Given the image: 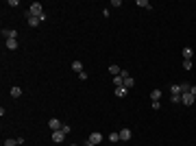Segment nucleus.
<instances>
[{"label":"nucleus","mask_w":196,"mask_h":146,"mask_svg":"<svg viewBox=\"0 0 196 146\" xmlns=\"http://www.w3.org/2000/svg\"><path fill=\"white\" fill-rule=\"evenodd\" d=\"M85 146H96V144H92V142H87V144H85Z\"/></svg>","instance_id":"nucleus-27"},{"label":"nucleus","mask_w":196,"mask_h":146,"mask_svg":"<svg viewBox=\"0 0 196 146\" xmlns=\"http://www.w3.org/2000/svg\"><path fill=\"white\" fill-rule=\"evenodd\" d=\"M151 98H153V101H159V98H161V89H153V92H151Z\"/></svg>","instance_id":"nucleus-14"},{"label":"nucleus","mask_w":196,"mask_h":146,"mask_svg":"<svg viewBox=\"0 0 196 146\" xmlns=\"http://www.w3.org/2000/svg\"><path fill=\"white\" fill-rule=\"evenodd\" d=\"M79 79H81V81H85V79H87V72H85V70H83V72H79Z\"/></svg>","instance_id":"nucleus-23"},{"label":"nucleus","mask_w":196,"mask_h":146,"mask_svg":"<svg viewBox=\"0 0 196 146\" xmlns=\"http://www.w3.org/2000/svg\"><path fill=\"white\" fill-rule=\"evenodd\" d=\"M127 92H129V89H127L124 85H120V87H116V96H118V98H124V96H127Z\"/></svg>","instance_id":"nucleus-8"},{"label":"nucleus","mask_w":196,"mask_h":146,"mask_svg":"<svg viewBox=\"0 0 196 146\" xmlns=\"http://www.w3.org/2000/svg\"><path fill=\"white\" fill-rule=\"evenodd\" d=\"M190 92H192V96H194V101H196V87H192Z\"/></svg>","instance_id":"nucleus-26"},{"label":"nucleus","mask_w":196,"mask_h":146,"mask_svg":"<svg viewBox=\"0 0 196 146\" xmlns=\"http://www.w3.org/2000/svg\"><path fill=\"white\" fill-rule=\"evenodd\" d=\"M63 140H65V133H63V131H53V142L61 144Z\"/></svg>","instance_id":"nucleus-5"},{"label":"nucleus","mask_w":196,"mask_h":146,"mask_svg":"<svg viewBox=\"0 0 196 146\" xmlns=\"http://www.w3.org/2000/svg\"><path fill=\"white\" fill-rule=\"evenodd\" d=\"M133 85H135V79H133V77H129V74H127V77H124V87H127V89H131V87H133Z\"/></svg>","instance_id":"nucleus-9"},{"label":"nucleus","mask_w":196,"mask_h":146,"mask_svg":"<svg viewBox=\"0 0 196 146\" xmlns=\"http://www.w3.org/2000/svg\"><path fill=\"white\" fill-rule=\"evenodd\" d=\"M131 137H133L131 129H120V140H124V142H129Z\"/></svg>","instance_id":"nucleus-6"},{"label":"nucleus","mask_w":196,"mask_h":146,"mask_svg":"<svg viewBox=\"0 0 196 146\" xmlns=\"http://www.w3.org/2000/svg\"><path fill=\"white\" fill-rule=\"evenodd\" d=\"M159 107H161V103H159V101H153V109H155V111H157V109H159Z\"/></svg>","instance_id":"nucleus-24"},{"label":"nucleus","mask_w":196,"mask_h":146,"mask_svg":"<svg viewBox=\"0 0 196 146\" xmlns=\"http://www.w3.org/2000/svg\"><path fill=\"white\" fill-rule=\"evenodd\" d=\"M170 101H172V103H179V101H181V94H172V96H170Z\"/></svg>","instance_id":"nucleus-21"},{"label":"nucleus","mask_w":196,"mask_h":146,"mask_svg":"<svg viewBox=\"0 0 196 146\" xmlns=\"http://www.w3.org/2000/svg\"><path fill=\"white\" fill-rule=\"evenodd\" d=\"M72 70H74L76 74H79V72H83V63H81V61H74V63H72Z\"/></svg>","instance_id":"nucleus-12"},{"label":"nucleus","mask_w":196,"mask_h":146,"mask_svg":"<svg viewBox=\"0 0 196 146\" xmlns=\"http://www.w3.org/2000/svg\"><path fill=\"white\" fill-rule=\"evenodd\" d=\"M48 127H50L53 131H61V127H63V124L59 122L57 118H50V120H48Z\"/></svg>","instance_id":"nucleus-3"},{"label":"nucleus","mask_w":196,"mask_h":146,"mask_svg":"<svg viewBox=\"0 0 196 146\" xmlns=\"http://www.w3.org/2000/svg\"><path fill=\"white\" fill-rule=\"evenodd\" d=\"M72 146H76V144H72Z\"/></svg>","instance_id":"nucleus-28"},{"label":"nucleus","mask_w":196,"mask_h":146,"mask_svg":"<svg viewBox=\"0 0 196 146\" xmlns=\"http://www.w3.org/2000/svg\"><path fill=\"white\" fill-rule=\"evenodd\" d=\"M137 7H144V9H153L148 0H137Z\"/></svg>","instance_id":"nucleus-16"},{"label":"nucleus","mask_w":196,"mask_h":146,"mask_svg":"<svg viewBox=\"0 0 196 146\" xmlns=\"http://www.w3.org/2000/svg\"><path fill=\"white\" fill-rule=\"evenodd\" d=\"M183 68H185V70H192V61H190V59H183Z\"/></svg>","instance_id":"nucleus-22"},{"label":"nucleus","mask_w":196,"mask_h":146,"mask_svg":"<svg viewBox=\"0 0 196 146\" xmlns=\"http://www.w3.org/2000/svg\"><path fill=\"white\" fill-rule=\"evenodd\" d=\"M61 131H63V133H65V135H68V133H70V131H72V129H70V127H68V124H63V127H61Z\"/></svg>","instance_id":"nucleus-25"},{"label":"nucleus","mask_w":196,"mask_h":146,"mask_svg":"<svg viewBox=\"0 0 196 146\" xmlns=\"http://www.w3.org/2000/svg\"><path fill=\"white\" fill-rule=\"evenodd\" d=\"M179 87H181V94H185V92H190V89H192V85H190V83H181Z\"/></svg>","instance_id":"nucleus-17"},{"label":"nucleus","mask_w":196,"mask_h":146,"mask_svg":"<svg viewBox=\"0 0 196 146\" xmlns=\"http://www.w3.org/2000/svg\"><path fill=\"white\" fill-rule=\"evenodd\" d=\"M2 37L5 39H15L18 33H15V29H2Z\"/></svg>","instance_id":"nucleus-4"},{"label":"nucleus","mask_w":196,"mask_h":146,"mask_svg":"<svg viewBox=\"0 0 196 146\" xmlns=\"http://www.w3.org/2000/svg\"><path fill=\"white\" fill-rule=\"evenodd\" d=\"M120 140V133H109V142H118Z\"/></svg>","instance_id":"nucleus-18"},{"label":"nucleus","mask_w":196,"mask_h":146,"mask_svg":"<svg viewBox=\"0 0 196 146\" xmlns=\"http://www.w3.org/2000/svg\"><path fill=\"white\" fill-rule=\"evenodd\" d=\"M5 44H7V48H9V50H15V48H18V39H7Z\"/></svg>","instance_id":"nucleus-11"},{"label":"nucleus","mask_w":196,"mask_h":146,"mask_svg":"<svg viewBox=\"0 0 196 146\" xmlns=\"http://www.w3.org/2000/svg\"><path fill=\"white\" fill-rule=\"evenodd\" d=\"M120 72H122V70H120L118 65H109V74H113V77H118V74H120Z\"/></svg>","instance_id":"nucleus-13"},{"label":"nucleus","mask_w":196,"mask_h":146,"mask_svg":"<svg viewBox=\"0 0 196 146\" xmlns=\"http://www.w3.org/2000/svg\"><path fill=\"white\" fill-rule=\"evenodd\" d=\"M26 20H29V26H39V22H41L39 18H35V15H29V13H26Z\"/></svg>","instance_id":"nucleus-7"},{"label":"nucleus","mask_w":196,"mask_h":146,"mask_svg":"<svg viewBox=\"0 0 196 146\" xmlns=\"http://www.w3.org/2000/svg\"><path fill=\"white\" fill-rule=\"evenodd\" d=\"M87 142H92V144H96V146H98V144L103 142V133H98V131H94V133L89 135V140H87Z\"/></svg>","instance_id":"nucleus-2"},{"label":"nucleus","mask_w":196,"mask_h":146,"mask_svg":"<svg viewBox=\"0 0 196 146\" xmlns=\"http://www.w3.org/2000/svg\"><path fill=\"white\" fill-rule=\"evenodd\" d=\"M170 92H172V94H181V87L179 85H170Z\"/></svg>","instance_id":"nucleus-20"},{"label":"nucleus","mask_w":196,"mask_h":146,"mask_svg":"<svg viewBox=\"0 0 196 146\" xmlns=\"http://www.w3.org/2000/svg\"><path fill=\"white\" fill-rule=\"evenodd\" d=\"M192 57H194V50H192V48H183V59H190V61H192Z\"/></svg>","instance_id":"nucleus-10"},{"label":"nucleus","mask_w":196,"mask_h":146,"mask_svg":"<svg viewBox=\"0 0 196 146\" xmlns=\"http://www.w3.org/2000/svg\"><path fill=\"white\" fill-rule=\"evenodd\" d=\"M11 96H13V98H20V96H22V89H20V87H11Z\"/></svg>","instance_id":"nucleus-15"},{"label":"nucleus","mask_w":196,"mask_h":146,"mask_svg":"<svg viewBox=\"0 0 196 146\" xmlns=\"http://www.w3.org/2000/svg\"><path fill=\"white\" fill-rule=\"evenodd\" d=\"M26 13H29V15H35V18H39L41 22L46 20V13H44V7H41L39 2H33V5L29 7V11H26Z\"/></svg>","instance_id":"nucleus-1"},{"label":"nucleus","mask_w":196,"mask_h":146,"mask_svg":"<svg viewBox=\"0 0 196 146\" xmlns=\"http://www.w3.org/2000/svg\"><path fill=\"white\" fill-rule=\"evenodd\" d=\"M5 146H20L18 140H5Z\"/></svg>","instance_id":"nucleus-19"}]
</instances>
